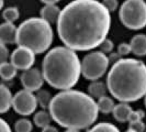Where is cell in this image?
I'll use <instances>...</instances> for the list:
<instances>
[{
    "label": "cell",
    "instance_id": "cell-1",
    "mask_svg": "<svg viewBox=\"0 0 146 132\" xmlns=\"http://www.w3.org/2000/svg\"><path fill=\"white\" fill-rule=\"evenodd\" d=\"M56 25L65 46L74 51H90L109 34L111 13L98 0H73L60 10Z\"/></svg>",
    "mask_w": 146,
    "mask_h": 132
},
{
    "label": "cell",
    "instance_id": "cell-2",
    "mask_svg": "<svg viewBox=\"0 0 146 132\" xmlns=\"http://www.w3.org/2000/svg\"><path fill=\"white\" fill-rule=\"evenodd\" d=\"M50 115L58 125L82 130L95 123L99 110L94 98L80 90L67 89L58 93L52 98Z\"/></svg>",
    "mask_w": 146,
    "mask_h": 132
},
{
    "label": "cell",
    "instance_id": "cell-3",
    "mask_svg": "<svg viewBox=\"0 0 146 132\" xmlns=\"http://www.w3.org/2000/svg\"><path fill=\"white\" fill-rule=\"evenodd\" d=\"M107 87L121 103H134L146 94V65L136 59H121L108 73Z\"/></svg>",
    "mask_w": 146,
    "mask_h": 132
},
{
    "label": "cell",
    "instance_id": "cell-4",
    "mask_svg": "<svg viewBox=\"0 0 146 132\" xmlns=\"http://www.w3.org/2000/svg\"><path fill=\"white\" fill-rule=\"evenodd\" d=\"M44 81L53 88L67 90L78 83L81 74V62L76 51L67 46H56L47 52L43 59Z\"/></svg>",
    "mask_w": 146,
    "mask_h": 132
},
{
    "label": "cell",
    "instance_id": "cell-5",
    "mask_svg": "<svg viewBox=\"0 0 146 132\" xmlns=\"http://www.w3.org/2000/svg\"><path fill=\"white\" fill-rule=\"evenodd\" d=\"M52 24L40 18H30L17 28L18 46L28 47L35 54L46 52L53 43Z\"/></svg>",
    "mask_w": 146,
    "mask_h": 132
},
{
    "label": "cell",
    "instance_id": "cell-6",
    "mask_svg": "<svg viewBox=\"0 0 146 132\" xmlns=\"http://www.w3.org/2000/svg\"><path fill=\"white\" fill-rule=\"evenodd\" d=\"M119 19L127 29H144L146 27V1L125 0L120 7Z\"/></svg>",
    "mask_w": 146,
    "mask_h": 132
},
{
    "label": "cell",
    "instance_id": "cell-7",
    "mask_svg": "<svg viewBox=\"0 0 146 132\" xmlns=\"http://www.w3.org/2000/svg\"><path fill=\"white\" fill-rule=\"evenodd\" d=\"M109 64V59L104 53L94 51L81 61V74L88 81H97L106 74Z\"/></svg>",
    "mask_w": 146,
    "mask_h": 132
},
{
    "label": "cell",
    "instance_id": "cell-8",
    "mask_svg": "<svg viewBox=\"0 0 146 132\" xmlns=\"http://www.w3.org/2000/svg\"><path fill=\"white\" fill-rule=\"evenodd\" d=\"M11 107L21 116H30L37 108L36 96L33 94V91L27 89L19 90L15 96H12Z\"/></svg>",
    "mask_w": 146,
    "mask_h": 132
},
{
    "label": "cell",
    "instance_id": "cell-9",
    "mask_svg": "<svg viewBox=\"0 0 146 132\" xmlns=\"http://www.w3.org/2000/svg\"><path fill=\"white\" fill-rule=\"evenodd\" d=\"M35 62V53L28 47L18 46L10 55V63L17 69L25 71L31 68Z\"/></svg>",
    "mask_w": 146,
    "mask_h": 132
},
{
    "label": "cell",
    "instance_id": "cell-10",
    "mask_svg": "<svg viewBox=\"0 0 146 132\" xmlns=\"http://www.w3.org/2000/svg\"><path fill=\"white\" fill-rule=\"evenodd\" d=\"M20 81H21V84L24 87V89L30 90V91H37L43 86L44 77L40 69L31 67L29 69L23 71L21 77H20Z\"/></svg>",
    "mask_w": 146,
    "mask_h": 132
},
{
    "label": "cell",
    "instance_id": "cell-11",
    "mask_svg": "<svg viewBox=\"0 0 146 132\" xmlns=\"http://www.w3.org/2000/svg\"><path fill=\"white\" fill-rule=\"evenodd\" d=\"M0 42L3 44H13L17 42V27L15 23L3 22L0 24Z\"/></svg>",
    "mask_w": 146,
    "mask_h": 132
},
{
    "label": "cell",
    "instance_id": "cell-12",
    "mask_svg": "<svg viewBox=\"0 0 146 132\" xmlns=\"http://www.w3.org/2000/svg\"><path fill=\"white\" fill-rule=\"evenodd\" d=\"M59 13H60V9L58 8V6H56V3L44 5V7L40 10L41 18L46 22H48L50 24L57 22Z\"/></svg>",
    "mask_w": 146,
    "mask_h": 132
},
{
    "label": "cell",
    "instance_id": "cell-13",
    "mask_svg": "<svg viewBox=\"0 0 146 132\" xmlns=\"http://www.w3.org/2000/svg\"><path fill=\"white\" fill-rule=\"evenodd\" d=\"M132 53L136 56H145L146 55V34H136L132 37L131 42Z\"/></svg>",
    "mask_w": 146,
    "mask_h": 132
},
{
    "label": "cell",
    "instance_id": "cell-14",
    "mask_svg": "<svg viewBox=\"0 0 146 132\" xmlns=\"http://www.w3.org/2000/svg\"><path fill=\"white\" fill-rule=\"evenodd\" d=\"M133 111L131 106H129L127 103H120L114 106L113 108V117L119 122H126L129 120V117Z\"/></svg>",
    "mask_w": 146,
    "mask_h": 132
},
{
    "label": "cell",
    "instance_id": "cell-15",
    "mask_svg": "<svg viewBox=\"0 0 146 132\" xmlns=\"http://www.w3.org/2000/svg\"><path fill=\"white\" fill-rule=\"evenodd\" d=\"M12 103V95L10 89L6 86L0 84V113H6L11 108Z\"/></svg>",
    "mask_w": 146,
    "mask_h": 132
},
{
    "label": "cell",
    "instance_id": "cell-16",
    "mask_svg": "<svg viewBox=\"0 0 146 132\" xmlns=\"http://www.w3.org/2000/svg\"><path fill=\"white\" fill-rule=\"evenodd\" d=\"M108 91L107 84H104L102 81H92L89 86H88V93L92 98H101L102 96H106Z\"/></svg>",
    "mask_w": 146,
    "mask_h": 132
},
{
    "label": "cell",
    "instance_id": "cell-17",
    "mask_svg": "<svg viewBox=\"0 0 146 132\" xmlns=\"http://www.w3.org/2000/svg\"><path fill=\"white\" fill-rule=\"evenodd\" d=\"M17 68L9 62H5L0 65V77L3 81H11L17 75Z\"/></svg>",
    "mask_w": 146,
    "mask_h": 132
},
{
    "label": "cell",
    "instance_id": "cell-18",
    "mask_svg": "<svg viewBox=\"0 0 146 132\" xmlns=\"http://www.w3.org/2000/svg\"><path fill=\"white\" fill-rule=\"evenodd\" d=\"M52 120L53 119H52L50 112H47L45 110L37 111L36 113L34 115V117H33L34 125H36V127H38V128H45V127L50 125Z\"/></svg>",
    "mask_w": 146,
    "mask_h": 132
},
{
    "label": "cell",
    "instance_id": "cell-19",
    "mask_svg": "<svg viewBox=\"0 0 146 132\" xmlns=\"http://www.w3.org/2000/svg\"><path fill=\"white\" fill-rule=\"evenodd\" d=\"M115 103L113 101V99H111L108 96H102L101 98L98 99V103H97V107L98 110L102 113H111L113 111Z\"/></svg>",
    "mask_w": 146,
    "mask_h": 132
},
{
    "label": "cell",
    "instance_id": "cell-20",
    "mask_svg": "<svg viewBox=\"0 0 146 132\" xmlns=\"http://www.w3.org/2000/svg\"><path fill=\"white\" fill-rule=\"evenodd\" d=\"M2 18L6 22L13 23L20 18V11L17 7H8L2 11Z\"/></svg>",
    "mask_w": 146,
    "mask_h": 132
},
{
    "label": "cell",
    "instance_id": "cell-21",
    "mask_svg": "<svg viewBox=\"0 0 146 132\" xmlns=\"http://www.w3.org/2000/svg\"><path fill=\"white\" fill-rule=\"evenodd\" d=\"M36 100H37V105H40L43 109H46L50 106V103H51L52 100V96L47 90H41V89H38L36 95Z\"/></svg>",
    "mask_w": 146,
    "mask_h": 132
},
{
    "label": "cell",
    "instance_id": "cell-22",
    "mask_svg": "<svg viewBox=\"0 0 146 132\" xmlns=\"http://www.w3.org/2000/svg\"><path fill=\"white\" fill-rule=\"evenodd\" d=\"M88 132H120L119 128L109 122H101L96 125Z\"/></svg>",
    "mask_w": 146,
    "mask_h": 132
},
{
    "label": "cell",
    "instance_id": "cell-23",
    "mask_svg": "<svg viewBox=\"0 0 146 132\" xmlns=\"http://www.w3.org/2000/svg\"><path fill=\"white\" fill-rule=\"evenodd\" d=\"M33 125L29 119L22 118L19 119L15 123V132H32Z\"/></svg>",
    "mask_w": 146,
    "mask_h": 132
},
{
    "label": "cell",
    "instance_id": "cell-24",
    "mask_svg": "<svg viewBox=\"0 0 146 132\" xmlns=\"http://www.w3.org/2000/svg\"><path fill=\"white\" fill-rule=\"evenodd\" d=\"M98 47H100V51L102 52V53L107 54V53H111V52L113 51V49H114V43L112 42L111 39H107V37H106Z\"/></svg>",
    "mask_w": 146,
    "mask_h": 132
},
{
    "label": "cell",
    "instance_id": "cell-25",
    "mask_svg": "<svg viewBox=\"0 0 146 132\" xmlns=\"http://www.w3.org/2000/svg\"><path fill=\"white\" fill-rule=\"evenodd\" d=\"M102 5L111 13V12H114L119 8V1L117 0H102Z\"/></svg>",
    "mask_w": 146,
    "mask_h": 132
},
{
    "label": "cell",
    "instance_id": "cell-26",
    "mask_svg": "<svg viewBox=\"0 0 146 132\" xmlns=\"http://www.w3.org/2000/svg\"><path fill=\"white\" fill-rule=\"evenodd\" d=\"M9 50L6 46V44L1 43L0 42V65L5 62H8V59H9Z\"/></svg>",
    "mask_w": 146,
    "mask_h": 132
},
{
    "label": "cell",
    "instance_id": "cell-27",
    "mask_svg": "<svg viewBox=\"0 0 146 132\" xmlns=\"http://www.w3.org/2000/svg\"><path fill=\"white\" fill-rule=\"evenodd\" d=\"M144 117H145V113H144V111H142V110H137V111H132L127 121H129V123H131V122H135V121L142 120V119H143Z\"/></svg>",
    "mask_w": 146,
    "mask_h": 132
},
{
    "label": "cell",
    "instance_id": "cell-28",
    "mask_svg": "<svg viewBox=\"0 0 146 132\" xmlns=\"http://www.w3.org/2000/svg\"><path fill=\"white\" fill-rule=\"evenodd\" d=\"M131 52H132L131 45L129 43L119 44V46H117V53H119L121 56H126V55H129Z\"/></svg>",
    "mask_w": 146,
    "mask_h": 132
},
{
    "label": "cell",
    "instance_id": "cell-29",
    "mask_svg": "<svg viewBox=\"0 0 146 132\" xmlns=\"http://www.w3.org/2000/svg\"><path fill=\"white\" fill-rule=\"evenodd\" d=\"M130 129H133L134 131L136 132H144L146 127L145 123L142 120H139V121H135V122H131L130 123Z\"/></svg>",
    "mask_w": 146,
    "mask_h": 132
},
{
    "label": "cell",
    "instance_id": "cell-30",
    "mask_svg": "<svg viewBox=\"0 0 146 132\" xmlns=\"http://www.w3.org/2000/svg\"><path fill=\"white\" fill-rule=\"evenodd\" d=\"M108 59H109V62L110 63H112V64H114V63H117V61H120V59H122V56L119 54V53H113V52H111L110 53V55L108 56Z\"/></svg>",
    "mask_w": 146,
    "mask_h": 132
},
{
    "label": "cell",
    "instance_id": "cell-31",
    "mask_svg": "<svg viewBox=\"0 0 146 132\" xmlns=\"http://www.w3.org/2000/svg\"><path fill=\"white\" fill-rule=\"evenodd\" d=\"M0 132H12L10 125H8L7 122L0 118Z\"/></svg>",
    "mask_w": 146,
    "mask_h": 132
},
{
    "label": "cell",
    "instance_id": "cell-32",
    "mask_svg": "<svg viewBox=\"0 0 146 132\" xmlns=\"http://www.w3.org/2000/svg\"><path fill=\"white\" fill-rule=\"evenodd\" d=\"M41 132H58V130L55 128V127H53V125H47V127H45V128H42V131Z\"/></svg>",
    "mask_w": 146,
    "mask_h": 132
},
{
    "label": "cell",
    "instance_id": "cell-33",
    "mask_svg": "<svg viewBox=\"0 0 146 132\" xmlns=\"http://www.w3.org/2000/svg\"><path fill=\"white\" fill-rule=\"evenodd\" d=\"M41 2H43L44 5H48V3H57L60 0H40Z\"/></svg>",
    "mask_w": 146,
    "mask_h": 132
},
{
    "label": "cell",
    "instance_id": "cell-34",
    "mask_svg": "<svg viewBox=\"0 0 146 132\" xmlns=\"http://www.w3.org/2000/svg\"><path fill=\"white\" fill-rule=\"evenodd\" d=\"M3 6H5V0H0V10H2Z\"/></svg>",
    "mask_w": 146,
    "mask_h": 132
},
{
    "label": "cell",
    "instance_id": "cell-35",
    "mask_svg": "<svg viewBox=\"0 0 146 132\" xmlns=\"http://www.w3.org/2000/svg\"><path fill=\"white\" fill-rule=\"evenodd\" d=\"M65 132H79V130H73V129H67Z\"/></svg>",
    "mask_w": 146,
    "mask_h": 132
},
{
    "label": "cell",
    "instance_id": "cell-36",
    "mask_svg": "<svg viewBox=\"0 0 146 132\" xmlns=\"http://www.w3.org/2000/svg\"><path fill=\"white\" fill-rule=\"evenodd\" d=\"M125 132H136V131H134L133 129H130V128H129V130H126Z\"/></svg>",
    "mask_w": 146,
    "mask_h": 132
},
{
    "label": "cell",
    "instance_id": "cell-37",
    "mask_svg": "<svg viewBox=\"0 0 146 132\" xmlns=\"http://www.w3.org/2000/svg\"><path fill=\"white\" fill-rule=\"evenodd\" d=\"M144 105H145V107H146V94H145V96H144Z\"/></svg>",
    "mask_w": 146,
    "mask_h": 132
}]
</instances>
